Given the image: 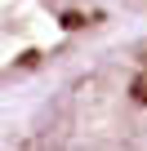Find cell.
Masks as SVG:
<instances>
[{
  "instance_id": "3",
  "label": "cell",
  "mask_w": 147,
  "mask_h": 151,
  "mask_svg": "<svg viewBox=\"0 0 147 151\" xmlns=\"http://www.w3.org/2000/svg\"><path fill=\"white\" fill-rule=\"evenodd\" d=\"M120 27H147V0H85Z\"/></svg>"
},
{
  "instance_id": "1",
  "label": "cell",
  "mask_w": 147,
  "mask_h": 151,
  "mask_svg": "<svg viewBox=\"0 0 147 151\" xmlns=\"http://www.w3.org/2000/svg\"><path fill=\"white\" fill-rule=\"evenodd\" d=\"M0 151H147V27H116L5 107Z\"/></svg>"
},
{
  "instance_id": "2",
  "label": "cell",
  "mask_w": 147,
  "mask_h": 151,
  "mask_svg": "<svg viewBox=\"0 0 147 151\" xmlns=\"http://www.w3.org/2000/svg\"><path fill=\"white\" fill-rule=\"evenodd\" d=\"M116 27L85 0H0V111Z\"/></svg>"
}]
</instances>
